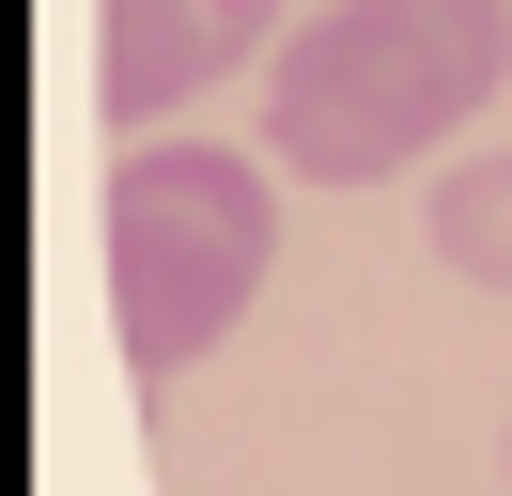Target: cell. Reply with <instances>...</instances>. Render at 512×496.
Wrapping results in <instances>:
<instances>
[{
  "label": "cell",
  "mask_w": 512,
  "mask_h": 496,
  "mask_svg": "<svg viewBox=\"0 0 512 496\" xmlns=\"http://www.w3.org/2000/svg\"><path fill=\"white\" fill-rule=\"evenodd\" d=\"M512 78V0H326L264 62V155L295 186H388Z\"/></svg>",
  "instance_id": "1"
},
{
  "label": "cell",
  "mask_w": 512,
  "mask_h": 496,
  "mask_svg": "<svg viewBox=\"0 0 512 496\" xmlns=\"http://www.w3.org/2000/svg\"><path fill=\"white\" fill-rule=\"evenodd\" d=\"M280 264V202L233 140H125L109 171V326H125V372L171 388L233 341V310Z\"/></svg>",
  "instance_id": "2"
},
{
  "label": "cell",
  "mask_w": 512,
  "mask_h": 496,
  "mask_svg": "<svg viewBox=\"0 0 512 496\" xmlns=\"http://www.w3.org/2000/svg\"><path fill=\"white\" fill-rule=\"evenodd\" d=\"M233 62H280V0H109L94 16V109L140 140L187 93H218Z\"/></svg>",
  "instance_id": "3"
},
{
  "label": "cell",
  "mask_w": 512,
  "mask_h": 496,
  "mask_svg": "<svg viewBox=\"0 0 512 496\" xmlns=\"http://www.w3.org/2000/svg\"><path fill=\"white\" fill-rule=\"evenodd\" d=\"M419 233H435V264H450V279L512 295V155H466V171H435Z\"/></svg>",
  "instance_id": "4"
}]
</instances>
